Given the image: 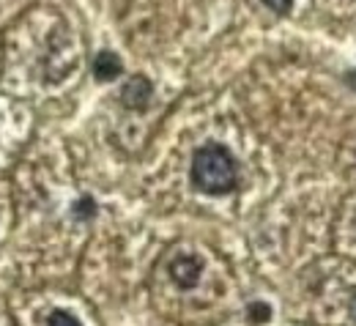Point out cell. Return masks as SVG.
Wrapping results in <instances>:
<instances>
[{"label":"cell","mask_w":356,"mask_h":326,"mask_svg":"<svg viewBox=\"0 0 356 326\" xmlns=\"http://www.w3.org/2000/svg\"><path fill=\"white\" fill-rule=\"evenodd\" d=\"M264 6L271 8L277 17H288L291 8H293V0H264Z\"/></svg>","instance_id":"8"},{"label":"cell","mask_w":356,"mask_h":326,"mask_svg":"<svg viewBox=\"0 0 356 326\" xmlns=\"http://www.w3.org/2000/svg\"><path fill=\"white\" fill-rule=\"evenodd\" d=\"M247 318H250L252 324H266L268 318H271V307H268L266 302H252V304L247 307Z\"/></svg>","instance_id":"6"},{"label":"cell","mask_w":356,"mask_h":326,"mask_svg":"<svg viewBox=\"0 0 356 326\" xmlns=\"http://www.w3.org/2000/svg\"><path fill=\"white\" fill-rule=\"evenodd\" d=\"M90 69H93V77H96L99 83H113V80H118V77L124 74V63H121V58H118L115 52H110V49L96 52Z\"/></svg>","instance_id":"4"},{"label":"cell","mask_w":356,"mask_h":326,"mask_svg":"<svg viewBox=\"0 0 356 326\" xmlns=\"http://www.w3.org/2000/svg\"><path fill=\"white\" fill-rule=\"evenodd\" d=\"M203 275V261L197 255H178L170 261V279L181 291H192Z\"/></svg>","instance_id":"3"},{"label":"cell","mask_w":356,"mask_h":326,"mask_svg":"<svg viewBox=\"0 0 356 326\" xmlns=\"http://www.w3.org/2000/svg\"><path fill=\"white\" fill-rule=\"evenodd\" d=\"M96 214H99V206H96V200H93L90 195H80V197L72 203V217L80 220V222H88Z\"/></svg>","instance_id":"5"},{"label":"cell","mask_w":356,"mask_h":326,"mask_svg":"<svg viewBox=\"0 0 356 326\" xmlns=\"http://www.w3.org/2000/svg\"><path fill=\"white\" fill-rule=\"evenodd\" d=\"M151 99H154V83H151L145 74H132V77L124 83V88H121V104H124L127 110H132V113L148 110Z\"/></svg>","instance_id":"2"},{"label":"cell","mask_w":356,"mask_h":326,"mask_svg":"<svg viewBox=\"0 0 356 326\" xmlns=\"http://www.w3.org/2000/svg\"><path fill=\"white\" fill-rule=\"evenodd\" d=\"M348 316H351V321H356V293L351 296V302H348Z\"/></svg>","instance_id":"10"},{"label":"cell","mask_w":356,"mask_h":326,"mask_svg":"<svg viewBox=\"0 0 356 326\" xmlns=\"http://www.w3.org/2000/svg\"><path fill=\"white\" fill-rule=\"evenodd\" d=\"M47 326H83V324L72 313H66V310H52L49 318H47Z\"/></svg>","instance_id":"7"},{"label":"cell","mask_w":356,"mask_h":326,"mask_svg":"<svg viewBox=\"0 0 356 326\" xmlns=\"http://www.w3.org/2000/svg\"><path fill=\"white\" fill-rule=\"evenodd\" d=\"M192 186L203 195H230L238 186V162L222 142H206L192 154L189 165Z\"/></svg>","instance_id":"1"},{"label":"cell","mask_w":356,"mask_h":326,"mask_svg":"<svg viewBox=\"0 0 356 326\" xmlns=\"http://www.w3.org/2000/svg\"><path fill=\"white\" fill-rule=\"evenodd\" d=\"M343 80H346V85H348L351 91H356V69H348V72L343 74Z\"/></svg>","instance_id":"9"}]
</instances>
